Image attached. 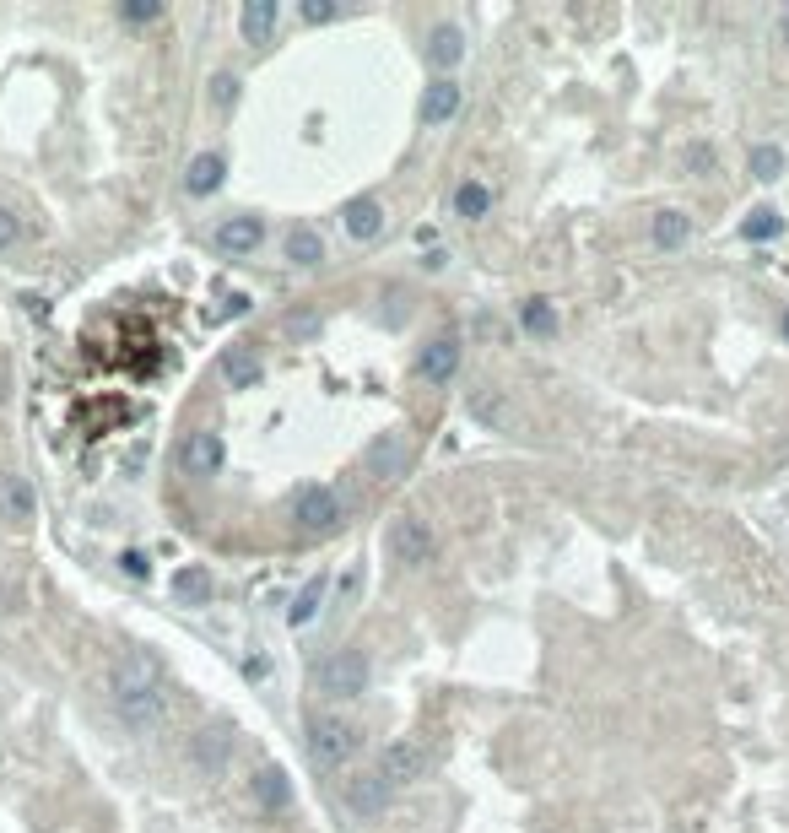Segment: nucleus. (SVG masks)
I'll list each match as a JSON object with an SVG mask.
<instances>
[{
  "instance_id": "f03ea898",
  "label": "nucleus",
  "mask_w": 789,
  "mask_h": 833,
  "mask_svg": "<svg viewBox=\"0 0 789 833\" xmlns=\"http://www.w3.org/2000/svg\"><path fill=\"white\" fill-rule=\"evenodd\" d=\"M368 677H373L368 650H336L330 660H319L314 687H319L325 698H363V693H368Z\"/></svg>"
},
{
  "instance_id": "aec40b11",
  "label": "nucleus",
  "mask_w": 789,
  "mask_h": 833,
  "mask_svg": "<svg viewBox=\"0 0 789 833\" xmlns=\"http://www.w3.org/2000/svg\"><path fill=\"white\" fill-rule=\"evenodd\" d=\"M325 590H330V574H314L309 585H303L298 595H292V606H287V623H292V628H309L314 617H319V606H325Z\"/></svg>"
},
{
  "instance_id": "c9c22d12",
  "label": "nucleus",
  "mask_w": 789,
  "mask_h": 833,
  "mask_svg": "<svg viewBox=\"0 0 789 833\" xmlns=\"http://www.w3.org/2000/svg\"><path fill=\"white\" fill-rule=\"evenodd\" d=\"M287 330H292V336H314V330H319V314H287Z\"/></svg>"
},
{
  "instance_id": "c756f323",
  "label": "nucleus",
  "mask_w": 789,
  "mask_h": 833,
  "mask_svg": "<svg viewBox=\"0 0 789 833\" xmlns=\"http://www.w3.org/2000/svg\"><path fill=\"white\" fill-rule=\"evenodd\" d=\"M163 17V0H125V6H119V22H157Z\"/></svg>"
},
{
  "instance_id": "cd10ccee",
  "label": "nucleus",
  "mask_w": 789,
  "mask_h": 833,
  "mask_svg": "<svg viewBox=\"0 0 789 833\" xmlns=\"http://www.w3.org/2000/svg\"><path fill=\"white\" fill-rule=\"evenodd\" d=\"M752 174L762 179V184H773L784 174V152L779 147H752Z\"/></svg>"
},
{
  "instance_id": "a211bd4d",
  "label": "nucleus",
  "mask_w": 789,
  "mask_h": 833,
  "mask_svg": "<svg viewBox=\"0 0 789 833\" xmlns=\"http://www.w3.org/2000/svg\"><path fill=\"white\" fill-rule=\"evenodd\" d=\"M411 466V449L400 433H384V439H373L368 444V471H379V476H400Z\"/></svg>"
},
{
  "instance_id": "4be33fe9",
  "label": "nucleus",
  "mask_w": 789,
  "mask_h": 833,
  "mask_svg": "<svg viewBox=\"0 0 789 833\" xmlns=\"http://www.w3.org/2000/svg\"><path fill=\"white\" fill-rule=\"evenodd\" d=\"M649 238H654V249H681L692 238V217L687 211H654Z\"/></svg>"
},
{
  "instance_id": "6e6552de",
  "label": "nucleus",
  "mask_w": 789,
  "mask_h": 833,
  "mask_svg": "<svg viewBox=\"0 0 789 833\" xmlns=\"http://www.w3.org/2000/svg\"><path fill=\"white\" fill-rule=\"evenodd\" d=\"M222 460H227L222 433H217V428H195L190 444H184V471H190V476H217Z\"/></svg>"
},
{
  "instance_id": "f3484780",
  "label": "nucleus",
  "mask_w": 789,
  "mask_h": 833,
  "mask_svg": "<svg viewBox=\"0 0 789 833\" xmlns=\"http://www.w3.org/2000/svg\"><path fill=\"white\" fill-rule=\"evenodd\" d=\"M427 60H433L438 71H454V65L465 60V33L454 28V22H438V28L427 33Z\"/></svg>"
},
{
  "instance_id": "b1692460",
  "label": "nucleus",
  "mask_w": 789,
  "mask_h": 833,
  "mask_svg": "<svg viewBox=\"0 0 789 833\" xmlns=\"http://www.w3.org/2000/svg\"><path fill=\"white\" fill-rule=\"evenodd\" d=\"M519 330H525V336H536V341H552L557 336V309L546 298H525V303H519Z\"/></svg>"
},
{
  "instance_id": "2f4dec72",
  "label": "nucleus",
  "mask_w": 789,
  "mask_h": 833,
  "mask_svg": "<svg viewBox=\"0 0 789 833\" xmlns=\"http://www.w3.org/2000/svg\"><path fill=\"white\" fill-rule=\"evenodd\" d=\"M779 228H784V222H779V211H768V206H762V211H752V217H746V238H773Z\"/></svg>"
},
{
  "instance_id": "423d86ee",
  "label": "nucleus",
  "mask_w": 789,
  "mask_h": 833,
  "mask_svg": "<svg viewBox=\"0 0 789 833\" xmlns=\"http://www.w3.org/2000/svg\"><path fill=\"white\" fill-rule=\"evenodd\" d=\"M417 374L427 379V385H449V379L460 374V336H438V341H427L422 357H417Z\"/></svg>"
},
{
  "instance_id": "0eeeda50",
  "label": "nucleus",
  "mask_w": 789,
  "mask_h": 833,
  "mask_svg": "<svg viewBox=\"0 0 789 833\" xmlns=\"http://www.w3.org/2000/svg\"><path fill=\"white\" fill-rule=\"evenodd\" d=\"M379 779H384V785H417V779H422V747L417 742H390V747H384L379 752Z\"/></svg>"
},
{
  "instance_id": "473e14b6",
  "label": "nucleus",
  "mask_w": 789,
  "mask_h": 833,
  "mask_svg": "<svg viewBox=\"0 0 789 833\" xmlns=\"http://www.w3.org/2000/svg\"><path fill=\"white\" fill-rule=\"evenodd\" d=\"M17 238H22L17 211H11V206H0V249H17Z\"/></svg>"
},
{
  "instance_id": "7c9ffc66",
  "label": "nucleus",
  "mask_w": 789,
  "mask_h": 833,
  "mask_svg": "<svg viewBox=\"0 0 789 833\" xmlns=\"http://www.w3.org/2000/svg\"><path fill=\"white\" fill-rule=\"evenodd\" d=\"M211 103H217V109H233V103H238V76L233 71L211 76Z\"/></svg>"
},
{
  "instance_id": "c85d7f7f",
  "label": "nucleus",
  "mask_w": 789,
  "mask_h": 833,
  "mask_svg": "<svg viewBox=\"0 0 789 833\" xmlns=\"http://www.w3.org/2000/svg\"><path fill=\"white\" fill-rule=\"evenodd\" d=\"M341 6L336 0H298V22H309V28H325V22H336Z\"/></svg>"
},
{
  "instance_id": "1a4fd4ad",
  "label": "nucleus",
  "mask_w": 789,
  "mask_h": 833,
  "mask_svg": "<svg viewBox=\"0 0 789 833\" xmlns=\"http://www.w3.org/2000/svg\"><path fill=\"white\" fill-rule=\"evenodd\" d=\"M341 228H346V238H357V244H373V238L384 233V206L373 201V195H357V201L341 206Z\"/></svg>"
},
{
  "instance_id": "dca6fc26",
  "label": "nucleus",
  "mask_w": 789,
  "mask_h": 833,
  "mask_svg": "<svg viewBox=\"0 0 789 833\" xmlns=\"http://www.w3.org/2000/svg\"><path fill=\"white\" fill-rule=\"evenodd\" d=\"M222 379H227V390H254L260 385V352L254 347H227L222 352Z\"/></svg>"
},
{
  "instance_id": "e433bc0d",
  "label": "nucleus",
  "mask_w": 789,
  "mask_h": 833,
  "mask_svg": "<svg viewBox=\"0 0 789 833\" xmlns=\"http://www.w3.org/2000/svg\"><path fill=\"white\" fill-rule=\"evenodd\" d=\"M244 671H249V677H254V682H265V677H271V666H265V660H260V655H254V660H249V666H244Z\"/></svg>"
},
{
  "instance_id": "f8f14e48",
  "label": "nucleus",
  "mask_w": 789,
  "mask_h": 833,
  "mask_svg": "<svg viewBox=\"0 0 789 833\" xmlns=\"http://www.w3.org/2000/svg\"><path fill=\"white\" fill-rule=\"evenodd\" d=\"M384 801H390V785L379 779V769L346 779V806H352L357 817H379V812H384Z\"/></svg>"
},
{
  "instance_id": "9b49d317",
  "label": "nucleus",
  "mask_w": 789,
  "mask_h": 833,
  "mask_svg": "<svg viewBox=\"0 0 789 833\" xmlns=\"http://www.w3.org/2000/svg\"><path fill=\"white\" fill-rule=\"evenodd\" d=\"M422 125H449L454 114H460V82L454 76H438V82H427V92H422Z\"/></svg>"
},
{
  "instance_id": "20e7f679",
  "label": "nucleus",
  "mask_w": 789,
  "mask_h": 833,
  "mask_svg": "<svg viewBox=\"0 0 789 833\" xmlns=\"http://www.w3.org/2000/svg\"><path fill=\"white\" fill-rule=\"evenodd\" d=\"M292 520H298L309 536H330L341 525V498L330 493V487H303V493L292 498Z\"/></svg>"
},
{
  "instance_id": "bb28decb",
  "label": "nucleus",
  "mask_w": 789,
  "mask_h": 833,
  "mask_svg": "<svg viewBox=\"0 0 789 833\" xmlns=\"http://www.w3.org/2000/svg\"><path fill=\"white\" fill-rule=\"evenodd\" d=\"M195 763L200 769H222L227 763V736L222 731H200L195 736Z\"/></svg>"
},
{
  "instance_id": "4468645a",
  "label": "nucleus",
  "mask_w": 789,
  "mask_h": 833,
  "mask_svg": "<svg viewBox=\"0 0 789 833\" xmlns=\"http://www.w3.org/2000/svg\"><path fill=\"white\" fill-rule=\"evenodd\" d=\"M168 590H173V601H184V606L211 601V568L206 563H179L173 579H168Z\"/></svg>"
},
{
  "instance_id": "72a5a7b5",
  "label": "nucleus",
  "mask_w": 789,
  "mask_h": 833,
  "mask_svg": "<svg viewBox=\"0 0 789 833\" xmlns=\"http://www.w3.org/2000/svg\"><path fill=\"white\" fill-rule=\"evenodd\" d=\"M119 568H125L130 579H146V574H152V558H146V552H136V547H130V552H119Z\"/></svg>"
},
{
  "instance_id": "5701e85b",
  "label": "nucleus",
  "mask_w": 789,
  "mask_h": 833,
  "mask_svg": "<svg viewBox=\"0 0 789 833\" xmlns=\"http://www.w3.org/2000/svg\"><path fill=\"white\" fill-rule=\"evenodd\" d=\"M465 412H471L476 422H487V428H514V412L503 406L498 390H471L465 395Z\"/></svg>"
},
{
  "instance_id": "f704fd0d",
  "label": "nucleus",
  "mask_w": 789,
  "mask_h": 833,
  "mask_svg": "<svg viewBox=\"0 0 789 833\" xmlns=\"http://www.w3.org/2000/svg\"><path fill=\"white\" fill-rule=\"evenodd\" d=\"M714 163H719L714 147H687V168H692V174H714Z\"/></svg>"
},
{
  "instance_id": "4c0bfd02",
  "label": "nucleus",
  "mask_w": 789,
  "mask_h": 833,
  "mask_svg": "<svg viewBox=\"0 0 789 833\" xmlns=\"http://www.w3.org/2000/svg\"><path fill=\"white\" fill-rule=\"evenodd\" d=\"M784 336H789V314H784Z\"/></svg>"
},
{
  "instance_id": "6ab92c4d",
  "label": "nucleus",
  "mask_w": 789,
  "mask_h": 833,
  "mask_svg": "<svg viewBox=\"0 0 789 833\" xmlns=\"http://www.w3.org/2000/svg\"><path fill=\"white\" fill-rule=\"evenodd\" d=\"M276 0H249L244 11H238V33L249 38V44H271V33H276Z\"/></svg>"
},
{
  "instance_id": "39448f33",
  "label": "nucleus",
  "mask_w": 789,
  "mask_h": 833,
  "mask_svg": "<svg viewBox=\"0 0 789 833\" xmlns=\"http://www.w3.org/2000/svg\"><path fill=\"white\" fill-rule=\"evenodd\" d=\"M390 558L400 568H422L427 558H433V531H427V520L400 514V520L390 525Z\"/></svg>"
},
{
  "instance_id": "2eb2a0df",
  "label": "nucleus",
  "mask_w": 789,
  "mask_h": 833,
  "mask_svg": "<svg viewBox=\"0 0 789 833\" xmlns=\"http://www.w3.org/2000/svg\"><path fill=\"white\" fill-rule=\"evenodd\" d=\"M222 174H227V157L222 152H195L190 168H184V190H190V195H211V190H222Z\"/></svg>"
},
{
  "instance_id": "7ed1b4c3",
  "label": "nucleus",
  "mask_w": 789,
  "mask_h": 833,
  "mask_svg": "<svg viewBox=\"0 0 789 833\" xmlns=\"http://www.w3.org/2000/svg\"><path fill=\"white\" fill-rule=\"evenodd\" d=\"M309 752L325 763V769H341V763L357 752V731L346 720H336V714H314L309 720Z\"/></svg>"
},
{
  "instance_id": "393cba45",
  "label": "nucleus",
  "mask_w": 789,
  "mask_h": 833,
  "mask_svg": "<svg viewBox=\"0 0 789 833\" xmlns=\"http://www.w3.org/2000/svg\"><path fill=\"white\" fill-rule=\"evenodd\" d=\"M287 260H292V266H303V271L319 266V260H325V238H319L309 222H303V228H292L287 233Z\"/></svg>"
},
{
  "instance_id": "f257e3e1",
  "label": "nucleus",
  "mask_w": 789,
  "mask_h": 833,
  "mask_svg": "<svg viewBox=\"0 0 789 833\" xmlns=\"http://www.w3.org/2000/svg\"><path fill=\"white\" fill-rule=\"evenodd\" d=\"M109 693H114V704H119L125 720L152 725L168 704V677H163V666H157V655L152 650H125L119 666H114V677H109Z\"/></svg>"
},
{
  "instance_id": "9d476101",
  "label": "nucleus",
  "mask_w": 789,
  "mask_h": 833,
  "mask_svg": "<svg viewBox=\"0 0 789 833\" xmlns=\"http://www.w3.org/2000/svg\"><path fill=\"white\" fill-rule=\"evenodd\" d=\"M38 514V493H33V482L28 476H17V471H0V520H33Z\"/></svg>"
},
{
  "instance_id": "ddd939ff",
  "label": "nucleus",
  "mask_w": 789,
  "mask_h": 833,
  "mask_svg": "<svg viewBox=\"0 0 789 833\" xmlns=\"http://www.w3.org/2000/svg\"><path fill=\"white\" fill-rule=\"evenodd\" d=\"M260 238H265V222L260 217H227L222 228H217V249H222V255H254V249H260Z\"/></svg>"
},
{
  "instance_id": "412c9836",
  "label": "nucleus",
  "mask_w": 789,
  "mask_h": 833,
  "mask_svg": "<svg viewBox=\"0 0 789 833\" xmlns=\"http://www.w3.org/2000/svg\"><path fill=\"white\" fill-rule=\"evenodd\" d=\"M449 206H454V217H465V222H481L492 211V190L481 179H460L454 184V195H449Z\"/></svg>"
},
{
  "instance_id": "a878e982",
  "label": "nucleus",
  "mask_w": 789,
  "mask_h": 833,
  "mask_svg": "<svg viewBox=\"0 0 789 833\" xmlns=\"http://www.w3.org/2000/svg\"><path fill=\"white\" fill-rule=\"evenodd\" d=\"M249 790H254V801L271 806V812H276V806H287V796H292V785H287V774H282V769H260Z\"/></svg>"
}]
</instances>
